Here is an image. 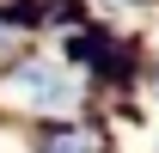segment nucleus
<instances>
[{"instance_id":"2","label":"nucleus","mask_w":159,"mask_h":153,"mask_svg":"<svg viewBox=\"0 0 159 153\" xmlns=\"http://www.w3.org/2000/svg\"><path fill=\"white\" fill-rule=\"evenodd\" d=\"M0 49H6V25H0Z\"/></svg>"},{"instance_id":"1","label":"nucleus","mask_w":159,"mask_h":153,"mask_svg":"<svg viewBox=\"0 0 159 153\" xmlns=\"http://www.w3.org/2000/svg\"><path fill=\"white\" fill-rule=\"evenodd\" d=\"M6 92L19 98V104H31V110H74L80 104V80L61 67V61H31V67H19L12 74V86Z\"/></svg>"}]
</instances>
